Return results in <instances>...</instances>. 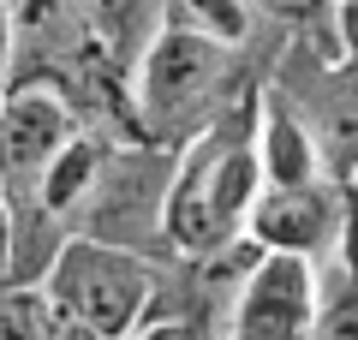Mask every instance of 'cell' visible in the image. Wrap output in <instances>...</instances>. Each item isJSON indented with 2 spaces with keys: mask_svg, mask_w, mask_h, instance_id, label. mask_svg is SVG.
I'll return each instance as SVG.
<instances>
[{
  "mask_svg": "<svg viewBox=\"0 0 358 340\" xmlns=\"http://www.w3.org/2000/svg\"><path fill=\"white\" fill-rule=\"evenodd\" d=\"M245 239L268 257H334L341 245V185L310 179V185H263L245 215Z\"/></svg>",
  "mask_w": 358,
  "mask_h": 340,
  "instance_id": "8992f818",
  "label": "cell"
},
{
  "mask_svg": "<svg viewBox=\"0 0 358 340\" xmlns=\"http://www.w3.org/2000/svg\"><path fill=\"white\" fill-rule=\"evenodd\" d=\"M317 299H322L317 263L257 251L239 299H233L227 340H310L317 334Z\"/></svg>",
  "mask_w": 358,
  "mask_h": 340,
  "instance_id": "5b68a950",
  "label": "cell"
},
{
  "mask_svg": "<svg viewBox=\"0 0 358 340\" xmlns=\"http://www.w3.org/2000/svg\"><path fill=\"white\" fill-rule=\"evenodd\" d=\"M263 167H257V96L215 108L203 132L185 143L173 179L162 191V233L185 257H215L245 233Z\"/></svg>",
  "mask_w": 358,
  "mask_h": 340,
  "instance_id": "6da1fadb",
  "label": "cell"
},
{
  "mask_svg": "<svg viewBox=\"0 0 358 340\" xmlns=\"http://www.w3.org/2000/svg\"><path fill=\"white\" fill-rule=\"evenodd\" d=\"M221 96H227V48L192 36L179 24H162L150 36L131 78V120L150 138H173V132L215 120Z\"/></svg>",
  "mask_w": 358,
  "mask_h": 340,
  "instance_id": "3957f363",
  "label": "cell"
},
{
  "mask_svg": "<svg viewBox=\"0 0 358 340\" xmlns=\"http://www.w3.org/2000/svg\"><path fill=\"white\" fill-rule=\"evenodd\" d=\"M78 138V108L48 84H13L6 101H0V197H6V215H13V251L18 233L36 215L42 179H48L54 155Z\"/></svg>",
  "mask_w": 358,
  "mask_h": 340,
  "instance_id": "277c9868",
  "label": "cell"
},
{
  "mask_svg": "<svg viewBox=\"0 0 358 340\" xmlns=\"http://www.w3.org/2000/svg\"><path fill=\"white\" fill-rule=\"evenodd\" d=\"M173 24L215 48H239L251 36V6L245 0H173Z\"/></svg>",
  "mask_w": 358,
  "mask_h": 340,
  "instance_id": "9c48e42d",
  "label": "cell"
},
{
  "mask_svg": "<svg viewBox=\"0 0 358 340\" xmlns=\"http://www.w3.org/2000/svg\"><path fill=\"white\" fill-rule=\"evenodd\" d=\"M138 340H215V334L203 323H192V316H173V323H150Z\"/></svg>",
  "mask_w": 358,
  "mask_h": 340,
  "instance_id": "4fadbf2b",
  "label": "cell"
},
{
  "mask_svg": "<svg viewBox=\"0 0 358 340\" xmlns=\"http://www.w3.org/2000/svg\"><path fill=\"white\" fill-rule=\"evenodd\" d=\"M42 299L102 340H138L150 328L155 269L108 239H66L42 275Z\"/></svg>",
  "mask_w": 358,
  "mask_h": 340,
  "instance_id": "7a4b0ae2",
  "label": "cell"
},
{
  "mask_svg": "<svg viewBox=\"0 0 358 340\" xmlns=\"http://www.w3.org/2000/svg\"><path fill=\"white\" fill-rule=\"evenodd\" d=\"M334 30H341V60L358 72V0H341L334 6Z\"/></svg>",
  "mask_w": 358,
  "mask_h": 340,
  "instance_id": "7c38bea8",
  "label": "cell"
},
{
  "mask_svg": "<svg viewBox=\"0 0 358 340\" xmlns=\"http://www.w3.org/2000/svg\"><path fill=\"white\" fill-rule=\"evenodd\" d=\"M0 275H13V215H6V197H0Z\"/></svg>",
  "mask_w": 358,
  "mask_h": 340,
  "instance_id": "2e32d148",
  "label": "cell"
},
{
  "mask_svg": "<svg viewBox=\"0 0 358 340\" xmlns=\"http://www.w3.org/2000/svg\"><path fill=\"white\" fill-rule=\"evenodd\" d=\"M334 6H341V0H334Z\"/></svg>",
  "mask_w": 358,
  "mask_h": 340,
  "instance_id": "e0dca14e",
  "label": "cell"
},
{
  "mask_svg": "<svg viewBox=\"0 0 358 340\" xmlns=\"http://www.w3.org/2000/svg\"><path fill=\"white\" fill-rule=\"evenodd\" d=\"M341 275L358 281V179H341V245H334Z\"/></svg>",
  "mask_w": 358,
  "mask_h": 340,
  "instance_id": "8fae6325",
  "label": "cell"
},
{
  "mask_svg": "<svg viewBox=\"0 0 358 340\" xmlns=\"http://www.w3.org/2000/svg\"><path fill=\"white\" fill-rule=\"evenodd\" d=\"M48 340H102V334H90L84 323H72L66 311H54V304H48Z\"/></svg>",
  "mask_w": 358,
  "mask_h": 340,
  "instance_id": "5bb4252c",
  "label": "cell"
},
{
  "mask_svg": "<svg viewBox=\"0 0 358 340\" xmlns=\"http://www.w3.org/2000/svg\"><path fill=\"white\" fill-rule=\"evenodd\" d=\"M257 167H263V185H310V179H329L317 143H310V126L299 120V108L281 90H263L257 96Z\"/></svg>",
  "mask_w": 358,
  "mask_h": 340,
  "instance_id": "52a82bcc",
  "label": "cell"
},
{
  "mask_svg": "<svg viewBox=\"0 0 358 340\" xmlns=\"http://www.w3.org/2000/svg\"><path fill=\"white\" fill-rule=\"evenodd\" d=\"M13 90V30H6V13H0V101Z\"/></svg>",
  "mask_w": 358,
  "mask_h": 340,
  "instance_id": "9a60e30c",
  "label": "cell"
},
{
  "mask_svg": "<svg viewBox=\"0 0 358 340\" xmlns=\"http://www.w3.org/2000/svg\"><path fill=\"white\" fill-rule=\"evenodd\" d=\"M96 179H102V143H96V132H84V126H78V138L66 143L60 155H54L48 179H42L36 215H42V221H54V215L78 209V203H84V191L96 185Z\"/></svg>",
  "mask_w": 358,
  "mask_h": 340,
  "instance_id": "ba28073f",
  "label": "cell"
},
{
  "mask_svg": "<svg viewBox=\"0 0 358 340\" xmlns=\"http://www.w3.org/2000/svg\"><path fill=\"white\" fill-rule=\"evenodd\" d=\"M0 340H48V299H42V287H13L0 299Z\"/></svg>",
  "mask_w": 358,
  "mask_h": 340,
  "instance_id": "30bf717a",
  "label": "cell"
}]
</instances>
